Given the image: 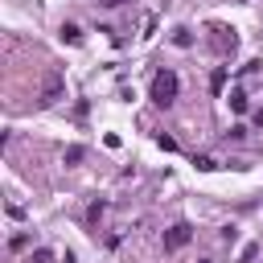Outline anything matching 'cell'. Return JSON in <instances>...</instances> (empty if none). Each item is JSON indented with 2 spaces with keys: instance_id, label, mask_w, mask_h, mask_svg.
Returning a JSON list of instances; mask_svg holds the SVG:
<instances>
[{
  "instance_id": "6da1fadb",
  "label": "cell",
  "mask_w": 263,
  "mask_h": 263,
  "mask_svg": "<svg viewBox=\"0 0 263 263\" xmlns=\"http://www.w3.org/2000/svg\"><path fill=\"white\" fill-rule=\"evenodd\" d=\"M177 99V74L173 70H160L156 78H152V103L156 107H168Z\"/></svg>"
},
{
  "instance_id": "7a4b0ae2",
  "label": "cell",
  "mask_w": 263,
  "mask_h": 263,
  "mask_svg": "<svg viewBox=\"0 0 263 263\" xmlns=\"http://www.w3.org/2000/svg\"><path fill=\"white\" fill-rule=\"evenodd\" d=\"M185 242H189V226H173V230L164 234V247H168V251H177V247H185Z\"/></svg>"
},
{
  "instance_id": "3957f363",
  "label": "cell",
  "mask_w": 263,
  "mask_h": 263,
  "mask_svg": "<svg viewBox=\"0 0 263 263\" xmlns=\"http://www.w3.org/2000/svg\"><path fill=\"white\" fill-rule=\"evenodd\" d=\"M33 263H53V255H49V251H37V255H33Z\"/></svg>"
}]
</instances>
